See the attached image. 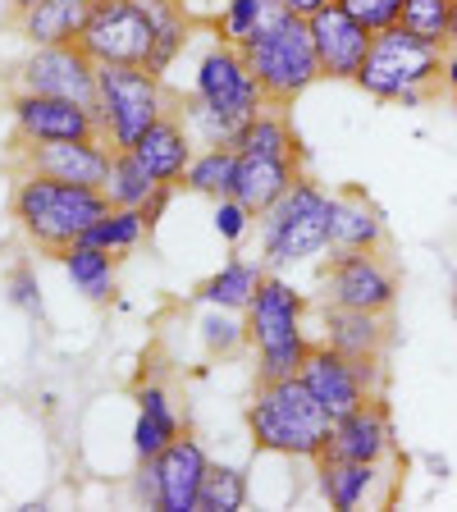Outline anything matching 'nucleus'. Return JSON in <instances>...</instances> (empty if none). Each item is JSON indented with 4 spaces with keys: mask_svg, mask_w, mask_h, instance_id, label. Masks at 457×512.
Returning <instances> with one entry per match:
<instances>
[{
    "mask_svg": "<svg viewBox=\"0 0 457 512\" xmlns=\"http://www.w3.org/2000/svg\"><path fill=\"white\" fill-rule=\"evenodd\" d=\"M334 0H284V10H293V14H302V19H311V14H320V10H330Z\"/></svg>",
    "mask_w": 457,
    "mask_h": 512,
    "instance_id": "nucleus-42",
    "label": "nucleus"
},
{
    "mask_svg": "<svg viewBox=\"0 0 457 512\" xmlns=\"http://www.w3.org/2000/svg\"><path fill=\"white\" fill-rule=\"evenodd\" d=\"M307 174V165L302 160H288V156H252V151H238V170H234V192L229 197H238V202L247 206V211L261 220V215L270 211V206L284 197L293 183Z\"/></svg>",
    "mask_w": 457,
    "mask_h": 512,
    "instance_id": "nucleus-19",
    "label": "nucleus"
},
{
    "mask_svg": "<svg viewBox=\"0 0 457 512\" xmlns=\"http://www.w3.org/2000/svg\"><path fill=\"white\" fill-rule=\"evenodd\" d=\"M115 261H119L115 252L92 247V243H74L60 252L64 275H69V284H74L87 302H110V293H115Z\"/></svg>",
    "mask_w": 457,
    "mask_h": 512,
    "instance_id": "nucleus-27",
    "label": "nucleus"
},
{
    "mask_svg": "<svg viewBox=\"0 0 457 512\" xmlns=\"http://www.w3.org/2000/svg\"><path fill=\"white\" fill-rule=\"evenodd\" d=\"M202 343L211 357H229V352H238L247 343V325H238L234 311L211 307V316L202 320Z\"/></svg>",
    "mask_w": 457,
    "mask_h": 512,
    "instance_id": "nucleus-35",
    "label": "nucleus"
},
{
    "mask_svg": "<svg viewBox=\"0 0 457 512\" xmlns=\"http://www.w3.org/2000/svg\"><path fill=\"white\" fill-rule=\"evenodd\" d=\"M439 74H444V46L426 42V37L407 32L403 23H394V28L375 32L362 74H357V87L366 96H375V101H403L407 92L435 96L444 87Z\"/></svg>",
    "mask_w": 457,
    "mask_h": 512,
    "instance_id": "nucleus-7",
    "label": "nucleus"
},
{
    "mask_svg": "<svg viewBox=\"0 0 457 512\" xmlns=\"http://www.w3.org/2000/svg\"><path fill=\"white\" fill-rule=\"evenodd\" d=\"M19 151V174H42L55 183H87L101 188L110 174L115 147L101 138H83V142H14Z\"/></svg>",
    "mask_w": 457,
    "mask_h": 512,
    "instance_id": "nucleus-14",
    "label": "nucleus"
},
{
    "mask_svg": "<svg viewBox=\"0 0 457 512\" xmlns=\"http://www.w3.org/2000/svg\"><path fill=\"white\" fill-rule=\"evenodd\" d=\"M389 243L380 206L366 197L362 188H339L334 192V220H330V256L348 252H375Z\"/></svg>",
    "mask_w": 457,
    "mask_h": 512,
    "instance_id": "nucleus-20",
    "label": "nucleus"
},
{
    "mask_svg": "<svg viewBox=\"0 0 457 512\" xmlns=\"http://www.w3.org/2000/svg\"><path fill=\"white\" fill-rule=\"evenodd\" d=\"M243 55H247L252 78L266 92V106H275V110H288L307 87L320 83L311 23L302 14L284 10V0H275V10L261 23V32L243 42Z\"/></svg>",
    "mask_w": 457,
    "mask_h": 512,
    "instance_id": "nucleus-3",
    "label": "nucleus"
},
{
    "mask_svg": "<svg viewBox=\"0 0 457 512\" xmlns=\"http://www.w3.org/2000/svg\"><path fill=\"white\" fill-rule=\"evenodd\" d=\"M247 499H252L247 471L234 467V462H211V471H206V480H202L197 512H243Z\"/></svg>",
    "mask_w": 457,
    "mask_h": 512,
    "instance_id": "nucleus-32",
    "label": "nucleus"
},
{
    "mask_svg": "<svg viewBox=\"0 0 457 512\" xmlns=\"http://www.w3.org/2000/svg\"><path fill=\"white\" fill-rule=\"evenodd\" d=\"M188 5H192V0H188Z\"/></svg>",
    "mask_w": 457,
    "mask_h": 512,
    "instance_id": "nucleus-46",
    "label": "nucleus"
},
{
    "mask_svg": "<svg viewBox=\"0 0 457 512\" xmlns=\"http://www.w3.org/2000/svg\"><path fill=\"white\" fill-rule=\"evenodd\" d=\"M174 106V92H165V78L142 64H101L96 69V119L101 138L115 151H133L156 119Z\"/></svg>",
    "mask_w": 457,
    "mask_h": 512,
    "instance_id": "nucleus-6",
    "label": "nucleus"
},
{
    "mask_svg": "<svg viewBox=\"0 0 457 512\" xmlns=\"http://www.w3.org/2000/svg\"><path fill=\"white\" fill-rule=\"evenodd\" d=\"M151 42L156 28L138 0H92L87 28L78 37V46L96 64H142V69L151 60Z\"/></svg>",
    "mask_w": 457,
    "mask_h": 512,
    "instance_id": "nucleus-11",
    "label": "nucleus"
},
{
    "mask_svg": "<svg viewBox=\"0 0 457 512\" xmlns=\"http://www.w3.org/2000/svg\"><path fill=\"white\" fill-rule=\"evenodd\" d=\"M133 151H138L142 165L156 174V183H174V188H179L188 165H192V156H197V138H192V128L183 124L179 101L170 106V115L156 119V124L147 128V138H142Z\"/></svg>",
    "mask_w": 457,
    "mask_h": 512,
    "instance_id": "nucleus-21",
    "label": "nucleus"
},
{
    "mask_svg": "<svg viewBox=\"0 0 457 512\" xmlns=\"http://www.w3.org/2000/svg\"><path fill=\"white\" fill-rule=\"evenodd\" d=\"M10 5H14V14H23L28 5H37V0H10Z\"/></svg>",
    "mask_w": 457,
    "mask_h": 512,
    "instance_id": "nucleus-43",
    "label": "nucleus"
},
{
    "mask_svg": "<svg viewBox=\"0 0 457 512\" xmlns=\"http://www.w3.org/2000/svg\"><path fill=\"white\" fill-rule=\"evenodd\" d=\"M106 211L110 197L101 188H87V183H55L42 179V174H19L14 179L10 215L37 252L60 256L64 247L83 243V234Z\"/></svg>",
    "mask_w": 457,
    "mask_h": 512,
    "instance_id": "nucleus-2",
    "label": "nucleus"
},
{
    "mask_svg": "<svg viewBox=\"0 0 457 512\" xmlns=\"http://www.w3.org/2000/svg\"><path fill=\"white\" fill-rule=\"evenodd\" d=\"M234 147L252 151V156H288V160H302V165H307V147H302V138L293 133V124H288V110H275V106L261 110V115L238 133Z\"/></svg>",
    "mask_w": 457,
    "mask_h": 512,
    "instance_id": "nucleus-28",
    "label": "nucleus"
},
{
    "mask_svg": "<svg viewBox=\"0 0 457 512\" xmlns=\"http://www.w3.org/2000/svg\"><path fill=\"white\" fill-rule=\"evenodd\" d=\"M10 302H14V307H19V311H28V316H37V320L46 316V307H42V293H37V275H32L28 266L10 270Z\"/></svg>",
    "mask_w": 457,
    "mask_h": 512,
    "instance_id": "nucleus-38",
    "label": "nucleus"
},
{
    "mask_svg": "<svg viewBox=\"0 0 457 512\" xmlns=\"http://www.w3.org/2000/svg\"><path fill=\"white\" fill-rule=\"evenodd\" d=\"M156 462V480H160V512H197V499H202V480L211 471V458H206L202 439L179 435Z\"/></svg>",
    "mask_w": 457,
    "mask_h": 512,
    "instance_id": "nucleus-17",
    "label": "nucleus"
},
{
    "mask_svg": "<svg viewBox=\"0 0 457 512\" xmlns=\"http://www.w3.org/2000/svg\"><path fill=\"white\" fill-rule=\"evenodd\" d=\"M453 5L457 0H403L398 23H403L407 32H416V37H426V42L448 46V32H453Z\"/></svg>",
    "mask_w": 457,
    "mask_h": 512,
    "instance_id": "nucleus-34",
    "label": "nucleus"
},
{
    "mask_svg": "<svg viewBox=\"0 0 457 512\" xmlns=\"http://www.w3.org/2000/svg\"><path fill=\"white\" fill-rule=\"evenodd\" d=\"M389 462H348V458H330V453H320L316 458V490L320 499L330 503L339 512H352L371 503L380 494L384 476H389Z\"/></svg>",
    "mask_w": 457,
    "mask_h": 512,
    "instance_id": "nucleus-22",
    "label": "nucleus"
},
{
    "mask_svg": "<svg viewBox=\"0 0 457 512\" xmlns=\"http://www.w3.org/2000/svg\"><path fill=\"white\" fill-rule=\"evenodd\" d=\"M138 421H133V453L142 458H160L165 448L174 444V439L183 435L179 426V412H174L170 394L160 389V384H142L138 394Z\"/></svg>",
    "mask_w": 457,
    "mask_h": 512,
    "instance_id": "nucleus-24",
    "label": "nucleus"
},
{
    "mask_svg": "<svg viewBox=\"0 0 457 512\" xmlns=\"http://www.w3.org/2000/svg\"><path fill=\"white\" fill-rule=\"evenodd\" d=\"M320 339L339 348L343 357L352 362H371V357H384L389 352V316L380 311H352V307H330V302H320Z\"/></svg>",
    "mask_w": 457,
    "mask_h": 512,
    "instance_id": "nucleus-18",
    "label": "nucleus"
},
{
    "mask_svg": "<svg viewBox=\"0 0 457 512\" xmlns=\"http://www.w3.org/2000/svg\"><path fill=\"white\" fill-rule=\"evenodd\" d=\"M330 430H334V416L307 389L302 375L256 380V394L247 403V435H252L256 453L316 462L330 448Z\"/></svg>",
    "mask_w": 457,
    "mask_h": 512,
    "instance_id": "nucleus-1",
    "label": "nucleus"
},
{
    "mask_svg": "<svg viewBox=\"0 0 457 512\" xmlns=\"http://www.w3.org/2000/svg\"><path fill=\"white\" fill-rule=\"evenodd\" d=\"M96 69H101V64H96L78 42L32 46V55L14 69V83L28 87V92L64 96V101H78V106L96 110Z\"/></svg>",
    "mask_w": 457,
    "mask_h": 512,
    "instance_id": "nucleus-13",
    "label": "nucleus"
},
{
    "mask_svg": "<svg viewBox=\"0 0 457 512\" xmlns=\"http://www.w3.org/2000/svg\"><path fill=\"white\" fill-rule=\"evenodd\" d=\"M220 5H224V0H215V10H220Z\"/></svg>",
    "mask_w": 457,
    "mask_h": 512,
    "instance_id": "nucleus-45",
    "label": "nucleus"
},
{
    "mask_svg": "<svg viewBox=\"0 0 457 512\" xmlns=\"http://www.w3.org/2000/svg\"><path fill=\"white\" fill-rule=\"evenodd\" d=\"M453 307H457V288H453Z\"/></svg>",
    "mask_w": 457,
    "mask_h": 512,
    "instance_id": "nucleus-44",
    "label": "nucleus"
},
{
    "mask_svg": "<svg viewBox=\"0 0 457 512\" xmlns=\"http://www.w3.org/2000/svg\"><path fill=\"white\" fill-rule=\"evenodd\" d=\"M101 192L110 197V206H142L156 192V174L142 165L138 151H115L110 160V174L101 183Z\"/></svg>",
    "mask_w": 457,
    "mask_h": 512,
    "instance_id": "nucleus-31",
    "label": "nucleus"
},
{
    "mask_svg": "<svg viewBox=\"0 0 457 512\" xmlns=\"http://www.w3.org/2000/svg\"><path fill=\"white\" fill-rule=\"evenodd\" d=\"M138 5L147 10L151 28H156V42H151L147 69L165 78L174 69V60L183 55L188 37H192V5H188V0H138Z\"/></svg>",
    "mask_w": 457,
    "mask_h": 512,
    "instance_id": "nucleus-25",
    "label": "nucleus"
},
{
    "mask_svg": "<svg viewBox=\"0 0 457 512\" xmlns=\"http://www.w3.org/2000/svg\"><path fill=\"white\" fill-rule=\"evenodd\" d=\"M133 499L142 508H160V480H156V462L142 458L138 462V476H133Z\"/></svg>",
    "mask_w": 457,
    "mask_h": 512,
    "instance_id": "nucleus-39",
    "label": "nucleus"
},
{
    "mask_svg": "<svg viewBox=\"0 0 457 512\" xmlns=\"http://www.w3.org/2000/svg\"><path fill=\"white\" fill-rule=\"evenodd\" d=\"M439 83H444L448 92L457 96V42L444 46V74H439Z\"/></svg>",
    "mask_w": 457,
    "mask_h": 512,
    "instance_id": "nucleus-41",
    "label": "nucleus"
},
{
    "mask_svg": "<svg viewBox=\"0 0 457 512\" xmlns=\"http://www.w3.org/2000/svg\"><path fill=\"white\" fill-rule=\"evenodd\" d=\"M266 275H270L266 261H243V256H229V261H224V266L215 270L202 288H197V298H202L206 307H220V311H247Z\"/></svg>",
    "mask_w": 457,
    "mask_h": 512,
    "instance_id": "nucleus-26",
    "label": "nucleus"
},
{
    "mask_svg": "<svg viewBox=\"0 0 457 512\" xmlns=\"http://www.w3.org/2000/svg\"><path fill=\"white\" fill-rule=\"evenodd\" d=\"M10 124H14V142H83V138H101V119H96L92 106H78V101L46 96V92H28V87H14Z\"/></svg>",
    "mask_w": 457,
    "mask_h": 512,
    "instance_id": "nucleus-12",
    "label": "nucleus"
},
{
    "mask_svg": "<svg viewBox=\"0 0 457 512\" xmlns=\"http://www.w3.org/2000/svg\"><path fill=\"white\" fill-rule=\"evenodd\" d=\"M307 23H311V42H316L320 78H330V83H357L375 32L362 28V23L352 19L348 10H339V5L311 14Z\"/></svg>",
    "mask_w": 457,
    "mask_h": 512,
    "instance_id": "nucleus-15",
    "label": "nucleus"
},
{
    "mask_svg": "<svg viewBox=\"0 0 457 512\" xmlns=\"http://www.w3.org/2000/svg\"><path fill=\"white\" fill-rule=\"evenodd\" d=\"M398 288H403L398 266L384 256V247H375V252L330 256V266H325V275H320V302L389 316L394 302H398Z\"/></svg>",
    "mask_w": 457,
    "mask_h": 512,
    "instance_id": "nucleus-9",
    "label": "nucleus"
},
{
    "mask_svg": "<svg viewBox=\"0 0 457 512\" xmlns=\"http://www.w3.org/2000/svg\"><path fill=\"white\" fill-rule=\"evenodd\" d=\"M252 220L256 215L247 211L238 197H220V202H215V234H220L224 243H238V238L252 229Z\"/></svg>",
    "mask_w": 457,
    "mask_h": 512,
    "instance_id": "nucleus-37",
    "label": "nucleus"
},
{
    "mask_svg": "<svg viewBox=\"0 0 457 512\" xmlns=\"http://www.w3.org/2000/svg\"><path fill=\"white\" fill-rule=\"evenodd\" d=\"M339 10H348L352 19L362 23V28L371 32H384V28H394L398 14H403V0H334Z\"/></svg>",
    "mask_w": 457,
    "mask_h": 512,
    "instance_id": "nucleus-36",
    "label": "nucleus"
},
{
    "mask_svg": "<svg viewBox=\"0 0 457 512\" xmlns=\"http://www.w3.org/2000/svg\"><path fill=\"white\" fill-rule=\"evenodd\" d=\"M192 96L238 128H247L266 110V92H261V83L252 78V69H247L243 46H229V42H215L211 51L197 60Z\"/></svg>",
    "mask_w": 457,
    "mask_h": 512,
    "instance_id": "nucleus-8",
    "label": "nucleus"
},
{
    "mask_svg": "<svg viewBox=\"0 0 457 512\" xmlns=\"http://www.w3.org/2000/svg\"><path fill=\"white\" fill-rule=\"evenodd\" d=\"M174 192H179V188H174V183H156V192H151L147 202L138 206V211H142V220H147V229H156V224H160V215H165V206L174 202Z\"/></svg>",
    "mask_w": 457,
    "mask_h": 512,
    "instance_id": "nucleus-40",
    "label": "nucleus"
},
{
    "mask_svg": "<svg viewBox=\"0 0 457 512\" xmlns=\"http://www.w3.org/2000/svg\"><path fill=\"white\" fill-rule=\"evenodd\" d=\"M307 298L298 288L279 279L270 270L256 288L252 307H247V348L256 352V380H284V375H298L302 362L311 352L307 339Z\"/></svg>",
    "mask_w": 457,
    "mask_h": 512,
    "instance_id": "nucleus-4",
    "label": "nucleus"
},
{
    "mask_svg": "<svg viewBox=\"0 0 457 512\" xmlns=\"http://www.w3.org/2000/svg\"><path fill=\"white\" fill-rule=\"evenodd\" d=\"M325 453H330V458H348V462H389L394 458V421H389L384 394L366 398L357 412L339 416Z\"/></svg>",
    "mask_w": 457,
    "mask_h": 512,
    "instance_id": "nucleus-16",
    "label": "nucleus"
},
{
    "mask_svg": "<svg viewBox=\"0 0 457 512\" xmlns=\"http://www.w3.org/2000/svg\"><path fill=\"white\" fill-rule=\"evenodd\" d=\"M302 380H307V389L325 403V412L339 421V416L357 412V407L366 403V398L384 394V357H371V362H352V357H343L339 348H330V343L320 339L311 343L307 362H302Z\"/></svg>",
    "mask_w": 457,
    "mask_h": 512,
    "instance_id": "nucleus-10",
    "label": "nucleus"
},
{
    "mask_svg": "<svg viewBox=\"0 0 457 512\" xmlns=\"http://www.w3.org/2000/svg\"><path fill=\"white\" fill-rule=\"evenodd\" d=\"M234 170H238V147H202L192 156L179 188H188L192 197H206V202H220V197L234 192Z\"/></svg>",
    "mask_w": 457,
    "mask_h": 512,
    "instance_id": "nucleus-29",
    "label": "nucleus"
},
{
    "mask_svg": "<svg viewBox=\"0 0 457 512\" xmlns=\"http://www.w3.org/2000/svg\"><path fill=\"white\" fill-rule=\"evenodd\" d=\"M330 220H334V192H325L316 179L302 174L261 215V261H266V270H288L320 252H330Z\"/></svg>",
    "mask_w": 457,
    "mask_h": 512,
    "instance_id": "nucleus-5",
    "label": "nucleus"
},
{
    "mask_svg": "<svg viewBox=\"0 0 457 512\" xmlns=\"http://www.w3.org/2000/svg\"><path fill=\"white\" fill-rule=\"evenodd\" d=\"M142 238H151V229H147L138 206H110V211L83 234V243L106 247V252H115V256H128Z\"/></svg>",
    "mask_w": 457,
    "mask_h": 512,
    "instance_id": "nucleus-30",
    "label": "nucleus"
},
{
    "mask_svg": "<svg viewBox=\"0 0 457 512\" xmlns=\"http://www.w3.org/2000/svg\"><path fill=\"white\" fill-rule=\"evenodd\" d=\"M92 14V0H37L19 14V37L28 46H64L78 42Z\"/></svg>",
    "mask_w": 457,
    "mask_h": 512,
    "instance_id": "nucleus-23",
    "label": "nucleus"
},
{
    "mask_svg": "<svg viewBox=\"0 0 457 512\" xmlns=\"http://www.w3.org/2000/svg\"><path fill=\"white\" fill-rule=\"evenodd\" d=\"M275 0H224L220 10L211 14V32L215 42H229V46H243L247 37L261 32V23L270 19Z\"/></svg>",
    "mask_w": 457,
    "mask_h": 512,
    "instance_id": "nucleus-33",
    "label": "nucleus"
}]
</instances>
